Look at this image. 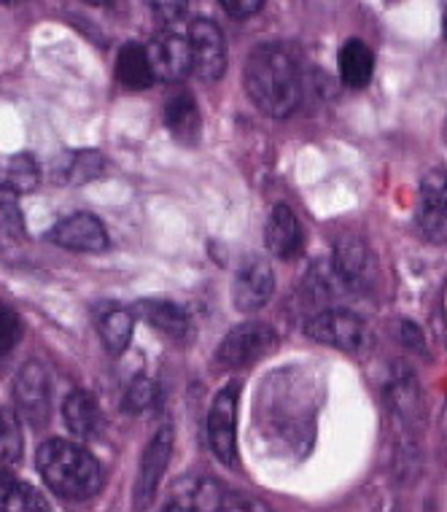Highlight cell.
<instances>
[{"label": "cell", "instance_id": "cell-29", "mask_svg": "<svg viewBox=\"0 0 447 512\" xmlns=\"http://www.w3.org/2000/svg\"><path fill=\"white\" fill-rule=\"evenodd\" d=\"M151 11L157 14V22L162 25H176L181 19L186 17V3H170V0H159V3H151Z\"/></svg>", "mask_w": 447, "mask_h": 512}, {"label": "cell", "instance_id": "cell-4", "mask_svg": "<svg viewBox=\"0 0 447 512\" xmlns=\"http://www.w3.org/2000/svg\"><path fill=\"white\" fill-rule=\"evenodd\" d=\"M52 397V375L46 370V364H41L38 359L22 364V370L17 372V380H14V402H17L19 415L25 418L27 424L36 426V429L49 424Z\"/></svg>", "mask_w": 447, "mask_h": 512}, {"label": "cell", "instance_id": "cell-11", "mask_svg": "<svg viewBox=\"0 0 447 512\" xmlns=\"http://www.w3.org/2000/svg\"><path fill=\"white\" fill-rule=\"evenodd\" d=\"M146 54H149L151 71L157 81H181L192 71L189 36L176 30H162L159 36H154V41L146 46Z\"/></svg>", "mask_w": 447, "mask_h": 512}, {"label": "cell", "instance_id": "cell-27", "mask_svg": "<svg viewBox=\"0 0 447 512\" xmlns=\"http://www.w3.org/2000/svg\"><path fill=\"white\" fill-rule=\"evenodd\" d=\"M22 337V321H19V313L11 305L0 300V356H6L9 351H14V345L19 343Z\"/></svg>", "mask_w": 447, "mask_h": 512}, {"label": "cell", "instance_id": "cell-32", "mask_svg": "<svg viewBox=\"0 0 447 512\" xmlns=\"http://www.w3.org/2000/svg\"><path fill=\"white\" fill-rule=\"evenodd\" d=\"M442 27H445V38H447V6L445 11H442Z\"/></svg>", "mask_w": 447, "mask_h": 512}, {"label": "cell", "instance_id": "cell-8", "mask_svg": "<svg viewBox=\"0 0 447 512\" xmlns=\"http://www.w3.org/2000/svg\"><path fill=\"white\" fill-rule=\"evenodd\" d=\"M192 71L202 81H219L227 71V41L213 19H194L189 27Z\"/></svg>", "mask_w": 447, "mask_h": 512}, {"label": "cell", "instance_id": "cell-14", "mask_svg": "<svg viewBox=\"0 0 447 512\" xmlns=\"http://www.w3.org/2000/svg\"><path fill=\"white\" fill-rule=\"evenodd\" d=\"M62 415H65V424L76 437L81 440H95L103 432L106 426V418H103V410H100V402H97L95 394H89L84 389H73L68 397H65V405H62Z\"/></svg>", "mask_w": 447, "mask_h": 512}, {"label": "cell", "instance_id": "cell-9", "mask_svg": "<svg viewBox=\"0 0 447 512\" xmlns=\"http://www.w3.org/2000/svg\"><path fill=\"white\" fill-rule=\"evenodd\" d=\"M415 224L431 243H447V173L431 170L421 181Z\"/></svg>", "mask_w": 447, "mask_h": 512}, {"label": "cell", "instance_id": "cell-7", "mask_svg": "<svg viewBox=\"0 0 447 512\" xmlns=\"http://www.w3.org/2000/svg\"><path fill=\"white\" fill-rule=\"evenodd\" d=\"M305 335L310 340H316L321 345H332L337 351H359L364 345V337H367V329H364V321H361L356 313L342 308L321 310L316 316L307 318Z\"/></svg>", "mask_w": 447, "mask_h": 512}, {"label": "cell", "instance_id": "cell-19", "mask_svg": "<svg viewBox=\"0 0 447 512\" xmlns=\"http://www.w3.org/2000/svg\"><path fill=\"white\" fill-rule=\"evenodd\" d=\"M0 512H52L49 504L36 488L11 475L9 469H0Z\"/></svg>", "mask_w": 447, "mask_h": 512}, {"label": "cell", "instance_id": "cell-2", "mask_svg": "<svg viewBox=\"0 0 447 512\" xmlns=\"http://www.w3.org/2000/svg\"><path fill=\"white\" fill-rule=\"evenodd\" d=\"M36 467L54 494L71 502H84L103 488L100 461L76 442L52 437L36 453Z\"/></svg>", "mask_w": 447, "mask_h": 512}, {"label": "cell", "instance_id": "cell-1", "mask_svg": "<svg viewBox=\"0 0 447 512\" xmlns=\"http://www.w3.org/2000/svg\"><path fill=\"white\" fill-rule=\"evenodd\" d=\"M243 87L262 114L286 119L302 103V71L297 54L286 44H259L248 54Z\"/></svg>", "mask_w": 447, "mask_h": 512}, {"label": "cell", "instance_id": "cell-21", "mask_svg": "<svg viewBox=\"0 0 447 512\" xmlns=\"http://www.w3.org/2000/svg\"><path fill=\"white\" fill-rule=\"evenodd\" d=\"M369 267V248L359 238H340L332 254V270L342 283H359Z\"/></svg>", "mask_w": 447, "mask_h": 512}, {"label": "cell", "instance_id": "cell-12", "mask_svg": "<svg viewBox=\"0 0 447 512\" xmlns=\"http://www.w3.org/2000/svg\"><path fill=\"white\" fill-rule=\"evenodd\" d=\"M49 240L54 246L68 248V251H87V254H100L108 248L106 227L92 213H73L57 221L49 230Z\"/></svg>", "mask_w": 447, "mask_h": 512}, {"label": "cell", "instance_id": "cell-10", "mask_svg": "<svg viewBox=\"0 0 447 512\" xmlns=\"http://www.w3.org/2000/svg\"><path fill=\"white\" fill-rule=\"evenodd\" d=\"M275 294V273L267 259L251 256L246 259L232 283V302L240 313H256L262 310Z\"/></svg>", "mask_w": 447, "mask_h": 512}, {"label": "cell", "instance_id": "cell-5", "mask_svg": "<svg viewBox=\"0 0 447 512\" xmlns=\"http://www.w3.org/2000/svg\"><path fill=\"white\" fill-rule=\"evenodd\" d=\"M173 442H176L173 426L165 424L159 426V432L146 445L138 477H135V494H132V510L135 512H146L157 499L159 483H162L170 456H173Z\"/></svg>", "mask_w": 447, "mask_h": 512}, {"label": "cell", "instance_id": "cell-26", "mask_svg": "<svg viewBox=\"0 0 447 512\" xmlns=\"http://www.w3.org/2000/svg\"><path fill=\"white\" fill-rule=\"evenodd\" d=\"M211 512H272L262 499H256L243 491H229V488H219V496L213 502Z\"/></svg>", "mask_w": 447, "mask_h": 512}, {"label": "cell", "instance_id": "cell-16", "mask_svg": "<svg viewBox=\"0 0 447 512\" xmlns=\"http://www.w3.org/2000/svg\"><path fill=\"white\" fill-rule=\"evenodd\" d=\"M165 124L170 133L186 146H194L202 135V114L192 92H176L165 103Z\"/></svg>", "mask_w": 447, "mask_h": 512}, {"label": "cell", "instance_id": "cell-18", "mask_svg": "<svg viewBox=\"0 0 447 512\" xmlns=\"http://www.w3.org/2000/svg\"><path fill=\"white\" fill-rule=\"evenodd\" d=\"M116 81L124 89H149L154 84L149 54L141 44H124L116 54Z\"/></svg>", "mask_w": 447, "mask_h": 512}, {"label": "cell", "instance_id": "cell-28", "mask_svg": "<svg viewBox=\"0 0 447 512\" xmlns=\"http://www.w3.org/2000/svg\"><path fill=\"white\" fill-rule=\"evenodd\" d=\"M0 232L14 235V238H22V232H25L22 216H19L17 205H14L11 197H0Z\"/></svg>", "mask_w": 447, "mask_h": 512}, {"label": "cell", "instance_id": "cell-3", "mask_svg": "<svg viewBox=\"0 0 447 512\" xmlns=\"http://www.w3.org/2000/svg\"><path fill=\"white\" fill-rule=\"evenodd\" d=\"M275 348H278V335L270 324L243 321L235 329H229L213 354V362L219 364L221 370H246L264 356H270Z\"/></svg>", "mask_w": 447, "mask_h": 512}, {"label": "cell", "instance_id": "cell-23", "mask_svg": "<svg viewBox=\"0 0 447 512\" xmlns=\"http://www.w3.org/2000/svg\"><path fill=\"white\" fill-rule=\"evenodd\" d=\"M22 448H25V440H22L17 413L9 407H0V469L17 464L22 459Z\"/></svg>", "mask_w": 447, "mask_h": 512}, {"label": "cell", "instance_id": "cell-31", "mask_svg": "<svg viewBox=\"0 0 447 512\" xmlns=\"http://www.w3.org/2000/svg\"><path fill=\"white\" fill-rule=\"evenodd\" d=\"M162 512H197V510H194L192 504H186V502H181V499H176V502L167 504Z\"/></svg>", "mask_w": 447, "mask_h": 512}, {"label": "cell", "instance_id": "cell-17", "mask_svg": "<svg viewBox=\"0 0 447 512\" xmlns=\"http://www.w3.org/2000/svg\"><path fill=\"white\" fill-rule=\"evenodd\" d=\"M337 65H340V79L348 87H367L372 81V73H375V52L361 38H351V41L342 44Z\"/></svg>", "mask_w": 447, "mask_h": 512}, {"label": "cell", "instance_id": "cell-15", "mask_svg": "<svg viewBox=\"0 0 447 512\" xmlns=\"http://www.w3.org/2000/svg\"><path fill=\"white\" fill-rule=\"evenodd\" d=\"M135 316H141L149 327H154L162 335L173 337V340H186L192 335V318L181 305L170 300H141L132 310Z\"/></svg>", "mask_w": 447, "mask_h": 512}, {"label": "cell", "instance_id": "cell-6", "mask_svg": "<svg viewBox=\"0 0 447 512\" xmlns=\"http://www.w3.org/2000/svg\"><path fill=\"white\" fill-rule=\"evenodd\" d=\"M237 394H240L237 383H229L227 389H221L213 399L208 424H205L213 456L227 467L237 464Z\"/></svg>", "mask_w": 447, "mask_h": 512}, {"label": "cell", "instance_id": "cell-13", "mask_svg": "<svg viewBox=\"0 0 447 512\" xmlns=\"http://www.w3.org/2000/svg\"><path fill=\"white\" fill-rule=\"evenodd\" d=\"M264 246L278 259H297L305 248V232L289 205H275L264 227Z\"/></svg>", "mask_w": 447, "mask_h": 512}, {"label": "cell", "instance_id": "cell-24", "mask_svg": "<svg viewBox=\"0 0 447 512\" xmlns=\"http://www.w3.org/2000/svg\"><path fill=\"white\" fill-rule=\"evenodd\" d=\"M65 157H68V162L62 165V170H65L62 181H68V184H87L106 168V159L97 151H76V154H65Z\"/></svg>", "mask_w": 447, "mask_h": 512}, {"label": "cell", "instance_id": "cell-20", "mask_svg": "<svg viewBox=\"0 0 447 512\" xmlns=\"http://www.w3.org/2000/svg\"><path fill=\"white\" fill-rule=\"evenodd\" d=\"M135 332V313L127 308H106L97 316V335L108 354H124Z\"/></svg>", "mask_w": 447, "mask_h": 512}, {"label": "cell", "instance_id": "cell-22", "mask_svg": "<svg viewBox=\"0 0 447 512\" xmlns=\"http://www.w3.org/2000/svg\"><path fill=\"white\" fill-rule=\"evenodd\" d=\"M38 184H41V170L30 154H14L6 162L0 189H6L9 195H30V192H36Z\"/></svg>", "mask_w": 447, "mask_h": 512}, {"label": "cell", "instance_id": "cell-30", "mask_svg": "<svg viewBox=\"0 0 447 512\" xmlns=\"http://www.w3.org/2000/svg\"><path fill=\"white\" fill-rule=\"evenodd\" d=\"M221 9L232 19H248L264 9L262 0H221Z\"/></svg>", "mask_w": 447, "mask_h": 512}, {"label": "cell", "instance_id": "cell-25", "mask_svg": "<svg viewBox=\"0 0 447 512\" xmlns=\"http://www.w3.org/2000/svg\"><path fill=\"white\" fill-rule=\"evenodd\" d=\"M159 402V386L151 378H135L124 391L122 410L130 415H143L154 410Z\"/></svg>", "mask_w": 447, "mask_h": 512}]
</instances>
